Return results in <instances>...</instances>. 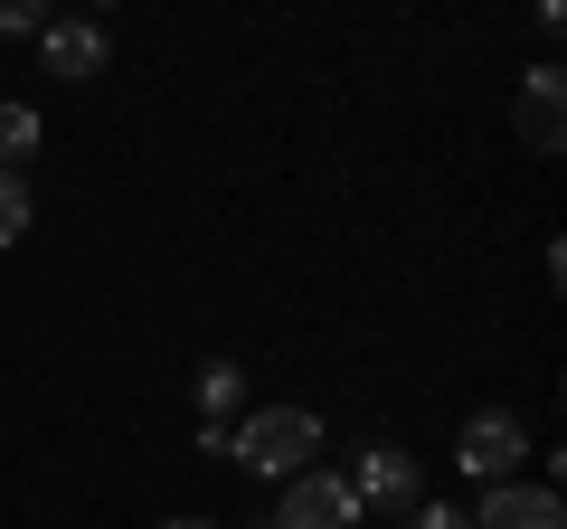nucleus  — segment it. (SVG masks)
I'll list each match as a JSON object with an SVG mask.
<instances>
[{
    "mask_svg": "<svg viewBox=\"0 0 567 529\" xmlns=\"http://www.w3.org/2000/svg\"><path fill=\"white\" fill-rule=\"evenodd\" d=\"M275 529H360V501H350V483H341V473L303 464L293 483H284V510H275Z\"/></svg>",
    "mask_w": 567,
    "mask_h": 529,
    "instance_id": "nucleus-3",
    "label": "nucleus"
},
{
    "mask_svg": "<svg viewBox=\"0 0 567 529\" xmlns=\"http://www.w3.org/2000/svg\"><path fill=\"white\" fill-rule=\"evenodd\" d=\"M539 29H567V0H539Z\"/></svg>",
    "mask_w": 567,
    "mask_h": 529,
    "instance_id": "nucleus-13",
    "label": "nucleus"
},
{
    "mask_svg": "<svg viewBox=\"0 0 567 529\" xmlns=\"http://www.w3.org/2000/svg\"><path fill=\"white\" fill-rule=\"evenodd\" d=\"M20 237H29V180L0 170V246H20Z\"/></svg>",
    "mask_w": 567,
    "mask_h": 529,
    "instance_id": "nucleus-10",
    "label": "nucleus"
},
{
    "mask_svg": "<svg viewBox=\"0 0 567 529\" xmlns=\"http://www.w3.org/2000/svg\"><path fill=\"white\" fill-rule=\"evenodd\" d=\"M95 10H114V0H95Z\"/></svg>",
    "mask_w": 567,
    "mask_h": 529,
    "instance_id": "nucleus-15",
    "label": "nucleus"
},
{
    "mask_svg": "<svg viewBox=\"0 0 567 529\" xmlns=\"http://www.w3.org/2000/svg\"><path fill=\"white\" fill-rule=\"evenodd\" d=\"M29 152H39V114H29V104H10V95H0V170H20Z\"/></svg>",
    "mask_w": 567,
    "mask_h": 529,
    "instance_id": "nucleus-8",
    "label": "nucleus"
},
{
    "mask_svg": "<svg viewBox=\"0 0 567 529\" xmlns=\"http://www.w3.org/2000/svg\"><path fill=\"white\" fill-rule=\"evenodd\" d=\"M473 529H567V501L539 483H492L483 510H473Z\"/></svg>",
    "mask_w": 567,
    "mask_h": 529,
    "instance_id": "nucleus-5",
    "label": "nucleus"
},
{
    "mask_svg": "<svg viewBox=\"0 0 567 529\" xmlns=\"http://www.w3.org/2000/svg\"><path fill=\"white\" fill-rule=\"evenodd\" d=\"M520 454H529V435H520V416H511V407H483L464 435H454V473H473L483 491L511 483V473H520Z\"/></svg>",
    "mask_w": 567,
    "mask_h": 529,
    "instance_id": "nucleus-2",
    "label": "nucleus"
},
{
    "mask_svg": "<svg viewBox=\"0 0 567 529\" xmlns=\"http://www.w3.org/2000/svg\"><path fill=\"white\" fill-rule=\"evenodd\" d=\"M237 387H246V378H237L227 360H208V369H199V426H227V407H237Z\"/></svg>",
    "mask_w": 567,
    "mask_h": 529,
    "instance_id": "nucleus-9",
    "label": "nucleus"
},
{
    "mask_svg": "<svg viewBox=\"0 0 567 529\" xmlns=\"http://www.w3.org/2000/svg\"><path fill=\"white\" fill-rule=\"evenodd\" d=\"M162 529H208V520H162Z\"/></svg>",
    "mask_w": 567,
    "mask_h": 529,
    "instance_id": "nucleus-14",
    "label": "nucleus"
},
{
    "mask_svg": "<svg viewBox=\"0 0 567 529\" xmlns=\"http://www.w3.org/2000/svg\"><path fill=\"white\" fill-rule=\"evenodd\" d=\"M520 143L529 152H567V76H558V66H529V85H520Z\"/></svg>",
    "mask_w": 567,
    "mask_h": 529,
    "instance_id": "nucleus-6",
    "label": "nucleus"
},
{
    "mask_svg": "<svg viewBox=\"0 0 567 529\" xmlns=\"http://www.w3.org/2000/svg\"><path fill=\"white\" fill-rule=\"evenodd\" d=\"M350 501L360 510H416V454H398V445H369L360 454V473H350Z\"/></svg>",
    "mask_w": 567,
    "mask_h": 529,
    "instance_id": "nucleus-4",
    "label": "nucleus"
},
{
    "mask_svg": "<svg viewBox=\"0 0 567 529\" xmlns=\"http://www.w3.org/2000/svg\"><path fill=\"white\" fill-rule=\"evenodd\" d=\"M39 58H48V76H104V29L95 20H48Z\"/></svg>",
    "mask_w": 567,
    "mask_h": 529,
    "instance_id": "nucleus-7",
    "label": "nucleus"
},
{
    "mask_svg": "<svg viewBox=\"0 0 567 529\" xmlns=\"http://www.w3.org/2000/svg\"><path fill=\"white\" fill-rule=\"evenodd\" d=\"M406 529H473V510H445V501H416V510H406Z\"/></svg>",
    "mask_w": 567,
    "mask_h": 529,
    "instance_id": "nucleus-12",
    "label": "nucleus"
},
{
    "mask_svg": "<svg viewBox=\"0 0 567 529\" xmlns=\"http://www.w3.org/2000/svg\"><path fill=\"white\" fill-rule=\"evenodd\" d=\"M48 29V0H0V39H39Z\"/></svg>",
    "mask_w": 567,
    "mask_h": 529,
    "instance_id": "nucleus-11",
    "label": "nucleus"
},
{
    "mask_svg": "<svg viewBox=\"0 0 567 529\" xmlns=\"http://www.w3.org/2000/svg\"><path fill=\"white\" fill-rule=\"evenodd\" d=\"M227 454H237L246 473H275V483H293V473L322 454V416H312V407H256L246 426H227Z\"/></svg>",
    "mask_w": 567,
    "mask_h": 529,
    "instance_id": "nucleus-1",
    "label": "nucleus"
}]
</instances>
